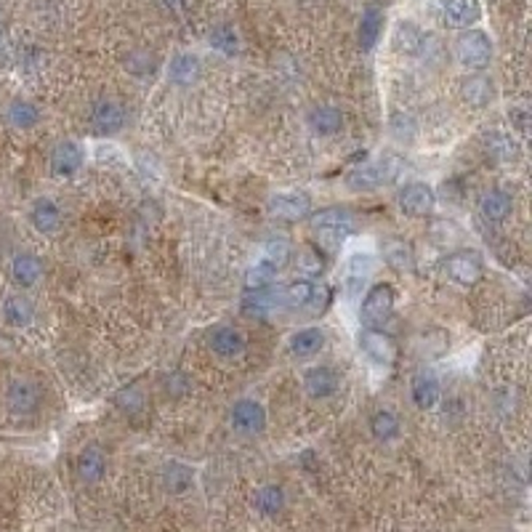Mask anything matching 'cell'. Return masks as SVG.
I'll return each mask as SVG.
<instances>
[{
	"label": "cell",
	"mask_w": 532,
	"mask_h": 532,
	"mask_svg": "<svg viewBox=\"0 0 532 532\" xmlns=\"http://www.w3.org/2000/svg\"><path fill=\"white\" fill-rule=\"evenodd\" d=\"M402 168H405L402 157L394 155V152H386V155H381L376 163L352 171V173L346 176V184H349L352 189H376V187H384V184H394V181L400 179Z\"/></svg>",
	"instance_id": "6da1fadb"
},
{
	"label": "cell",
	"mask_w": 532,
	"mask_h": 532,
	"mask_svg": "<svg viewBox=\"0 0 532 532\" xmlns=\"http://www.w3.org/2000/svg\"><path fill=\"white\" fill-rule=\"evenodd\" d=\"M453 51H456L458 64L466 69H485L493 61V40L485 29H474V27L464 29L456 37Z\"/></svg>",
	"instance_id": "7a4b0ae2"
},
{
	"label": "cell",
	"mask_w": 532,
	"mask_h": 532,
	"mask_svg": "<svg viewBox=\"0 0 532 532\" xmlns=\"http://www.w3.org/2000/svg\"><path fill=\"white\" fill-rule=\"evenodd\" d=\"M312 226L320 242L333 253L338 250L344 237L354 229V216L346 208H322L320 213L312 216Z\"/></svg>",
	"instance_id": "3957f363"
},
{
	"label": "cell",
	"mask_w": 532,
	"mask_h": 532,
	"mask_svg": "<svg viewBox=\"0 0 532 532\" xmlns=\"http://www.w3.org/2000/svg\"><path fill=\"white\" fill-rule=\"evenodd\" d=\"M362 320L368 328H384L392 314H394V288L381 282V285H373L362 301V309H360Z\"/></svg>",
	"instance_id": "277c9868"
},
{
	"label": "cell",
	"mask_w": 532,
	"mask_h": 532,
	"mask_svg": "<svg viewBox=\"0 0 532 532\" xmlns=\"http://www.w3.org/2000/svg\"><path fill=\"white\" fill-rule=\"evenodd\" d=\"M445 272L456 285H477L485 274V261L474 250H456L445 258Z\"/></svg>",
	"instance_id": "5b68a950"
},
{
	"label": "cell",
	"mask_w": 532,
	"mask_h": 532,
	"mask_svg": "<svg viewBox=\"0 0 532 532\" xmlns=\"http://www.w3.org/2000/svg\"><path fill=\"white\" fill-rule=\"evenodd\" d=\"M400 208L408 216H429L437 208V192L432 184L426 181H410L402 192H400Z\"/></svg>",
	"instance_id": "8992f818"
},
{
	"label": "cell",
	"mask_w": 532,
	"mask_h": 532,
	"mask_svg": "<svg viewBox=\"0 0 532 532\" xmlns=\"http://www.w3.org/2000/svg\"><path fill=\"white\" fill-rule=\"evenodd\" d=\"M229 421H232V429L237 434L253 437V434L264 432V426H266V410L256 400H240V402H234Z\"/></svg>",
	"instance_id": "52a82bcc"
},
{
	"label": "cell",
	"mask_w": 532,
	"mask_h": 532,
	"mask_svg": "<svg viewBox=\"0 0 532 532\" xmlns=\"http://www.w3.org/2000/svg\"><path fill=\"white\" fill-rule=\"evenodd\" d=\"M5 408L11 416H32L40 408V389L27 378L11 381L5 389Z\"/></svg>",
	"instance_id": "ba28073f"
},
{
	"label": "cell",
	"mask_w": 532,
	"mask_h": 532,
	"mask_svg": "<svg viewBox=\"0 0 532 532\" xmlns=\"http://www.w3.org/2000/svg\"><path fill=\"white\" fill-rule=\"evenodd\" d=\"M312 197L306 192H277L269 197V213L282 221H298L309 216Z\"/></svg>",
	"instance_id": "9c48e42d"
},
{
	"label": "cell",
	"mask_w": 532,
	"mask_h": 532,
	"mask_svg": "<svg viewBox=\"0 0 532 532\" xmlns=\"http://www.w3.org/2000/svg\"><path fill=\"white\" fill-rule=\"evenodd\" d=\"M280 298H282V306H293V309H314L312 314H320L317 309H322V301H320V288L301 277V280H293L290 285H285L280 290Z\"/></svg>",
	"instance_id": "30bf717a"
},
{
	"label": "cell",
	"mask_w": 532,
	"mask_h": 532,
	"mask_svg": "<svg viewBox=\"0 0 532 532\" xmlns=\"http://www.w3.org/2000/svg\"><path fill=\"white\" fill-rule=\"evenodd\" d=\"M360 349L362 354L376 362V365H392L397 349H394V341L381 330V328H368L360 333Z\"/></svg>",
	"instance_id": "8fae6325"
},
{
	"label": "cell",
	"mask_w": 532,
	"mask_h": 532,
	"mask_svg": "<svg viewBox=\"0 0 532 532\" xmlns=\"http://www.w3.org/2000/svg\"><path fill=\"white\" fill-rule=\"evenodd\" d=\"M91 123H93L96 133L112 136L125 125V109L115 99H99L91 109Z\"/></svg>",
	"instance_id": "7c38bea8"
},
{
	"label": "cell",
	"mask_w": 532,
	"mask_h": 532,
	"mask_svg": "<svg viewBox=\"0 0 532 532\" xmlns=\"http://www.w3.org/2000/svg\"><path fill=\"white\" fill-rule=\"evenodd\" d=\"M442 19L456 29H469L482 19L480 0H442Z\"/></svg>",
	"instance_id": "4fadbf2b"
},
{
	"label": "cell",
	"mask_w": 532,
	"mask_h": 532,
	"mask_svg": "<svg viewBox=\"0 0 532 532\" xmlns=\"http://www.w3.org/2000/svg\"><path fill=\"white\" fill-rule=\"evenodd\" d=\"M85 163V149L77 141H61L51 152V173L53 176H72Z\"/></svg>",
	"instance_id": "5bb4252c"
},
{
	"label": "cell",
	"mask_w": 532,
	"mask_h": 532,
	"mask_svg": "<svg viewBox=\"0 0 532 532\" xmlns=\"http://www.w3.org/2000/svg\"><path fill=\"white\" fill-rule=\"evenodd\" d=\"M304 389L309 397L314 400H328L338 392V373L328 365H320V368H309L304 373Z\"/></svg>",
	"instance_id": "9a60e30c"
},
{
	"label": "cell",
	"mask_w": 532,
	"mask_h": 532,
	"mask_svg": "<svg viewBox=\"0 0 532 532\" xmlns=\"http://www.w3.org/2000/svg\"><path fill=\"white\" fill-rule=\"evenodd\" d=\"M29 224L40 234H53L61 226V210L51 197H37L29 208Z\"/></svg>",
	"instance_id": "2e32d148"
},
{
	"label": "cell",
	"mask_w": 532,
	"mask_h": 532,
	"mask_svg": "<svg viewBox=\"0 0 532 532\" xmlns=\"http://www.w3.org/2000/svg\"><path fill=\"white\" fill-rule=\"evenodd\" d=\"M410 397H413L416 408H421V410H432V408L440 402V397H442L440 378H437L434 373H429V370L418 373V376L413 378V384H410Z\"/></svg>",
	"instance_id": "e0dca14e"
},
{
	"label": "cell",
	"mask_w": 532,
	"mask_h": 532,
	"mask_svg": "<svg viewBox=\"0 0 532 532\" xmlns=\"http://www.w3.org/2000/svg\"><path fill=\"white\" fill-rule=\"evenodd\" d=\"M75 472H77V480L85 482V485H96L104 480L107 474V458L99 448H85L80 456H77V464H75Z\"/></svg>",
	"instance_id": "ac0fdd59"
},
{
	"label": "cell",
	"mask_w": 532,
	"mask_h": 532,
	"mask_svg": "<svg viewBox=\"0 0 532 532\" xmlns=\"http://www.w3.org/2000/svg\"><path fill=\"white\" fill-rule=\"evenodd\" d=\"M200 72H202V64L195 53H176L168 64V80L181 88L197 83Z\"/></svg>",
	"instance_id": "d6986e66"
},
{
	"label": "cell",
	"mask_w": 532,
	"mask_h": 532,
	"mask_svg": "<svg viewBox=\"0 0 532 532\" xmlns=\"http://www.w3.org/2000/svg\"><path fill=\"white\" fill-rule=\"evenodd\" d=\"M160 480H163V488L168 493L181 496V493H189L195 488V469L181 464V461H171V464L163 466Z\"/></svg>",
	"instance_id": "ffe728a7"
},
{
	"label": "cell",
	"mask_w": 532,
	"mask_h": 532,
	"mask_svg": "<svg viewBox=\"0 0 532 532\" xmlns=\"http://www.w3.org/2000/svg\"><path fill=\"white\" fill-rule=\"evenodd\" d=\"M394 48L405 56H418L426 45V35L416 21H400L394 27V37H392Z\"/></svg>",
	"instance_id": "44dd1931"
},
{
	"label": "cell",
	"mask_w": 532,
	"mask_h": 532,
	"mask_svg": "<svg viewBox=\"0 0 532 532\" xmlns=\"http://www.w3.org/2000/svg\"><path fill=\"white\" fill-rule=\"evenodd\" d=\"M210 349H213V354H218L224 360H234L245 352V338L234 328H216L210 333Z\"/></svg>",
	"instance_id": "7402d4cb"
},
{
	"label": "cell",
	"mask_w": 532,
	"mask_h": 532,
	"mask_svg": "<svg viewBox=\"0 0 532 532\" xmlns=\"http://www.w3.org/2000/svg\"><path fill=\"white\" fill-rule=\"evenodd\" d=\"M11 277L19 288H32L43 277V261L32 253H19L11 261Z\"/></svg>",
	"instance_id": "603a6c76"
},
{
	"label": "cell",
	"mask_w": 532,
	"mask_h": 532,
	"mask_svg": "<svg viewBox=\"0 0 532 532\" xmlns=\"http://www.w3.org/2000/svg\"><path fill=\"white\" fill-rule=\"evenodd\" d=\"M32 317H35V306H32V301L27 296L13 293V296H8L3 301V320H5V325H11V328H27L32 322Z\"/></svg>",
	"instance_id": "cb8c5ba5"
},
{
	"label": "cell",
	"mask_w": 532,
	"mask_h": 532,
	"mask_svg": "<svg viewBox=\"0 0 532 532\" xmlns=\"http://www.w3.org/2000/svg\"><path fill=\"white\" fill-rule=\"evenodd\" d=\"M384 21H386L384 11L378 5H368L362 11V19H360V45H362V51H370L378 43V37L384 32Z\"/></svg>",
	"instance_id": "d4e9b609"
},
{
	"label": "cell",
	"mask_w": 532,
	"mask_h": 532,
	"mask_svg": "<svg viewBox=\"0 0 532 532\" xmlns=\"http://www.w3.org/2000/svg\"><path fill=\"white\" fill-rule=\"evenodd\" d=\"M5 120H8L11 128L27 131V128H35L40 123V109L27 99H13L5 107Z\"/></svg>",
	"instance_id": "484cf974"
},
{
	"label": "cell",
	"mask_w": 532,
	"mask_h": 532,
	"mask_svg": "<svg viewBox=\"0 0 532 532\" xmlns=\"http://www.w3.org/2000/svg\"><path fill=\"white\" fill-rule=\"evenodd\" d=\"M325 346V333L320 328H301L290 336V352L296 357H314Z\"/></svg>",
	"instance_id": "4316f807"
},
{
	"label": "cell",
	"mask_w": 532,
	"mask_h": 532,
	"mask_svg": "<svg viewBox=\"0 0 532 532\" xmlns=\"http://www.w3.org/2000/svg\"><path fill=\"white\" fill-rule=\"evenodd\" d=\"M309 125L320 136H333L344 128V115L336 107H314L309 112Z\"/></svg>",
	"instance_id": "83f0119b"
},
{
	"label": "cell",
	"mask_w": 532,
	"mask_h": 532,
	"mask_svg": "<svg viewBox=\"0 0 532 532\" xmlns=\"http://www.w3.org/2000/svg\"><path fill=\"white\" fill-rule=\"evenodd\" d=\"M373 272V258L365 253H354L349 261H346V290H349V296H354V293H360L362 290V285H365V280H368V274Z\"/></svg>",
	"instance_id": "f1b7e54d"
},
{
	"label": "cell",
	"mask_w": 532,
	"mask_h": 532,
	"mask_svg": "<svg viewBox=\"0 0 532 532\" xmlns=\"http://www.w3.org/2000/svg\"><path fill=\"white\" fill-rule=\"evenodd\" d=\"M253 506L261 517H277L285 509V490L280 485H264L258 488Z\"/></svg>",
	"instance_id": "f546056e"
},
{
	"label": "cell",
	"mask_w": 532,
	"mask_h": 532,
	"mask_svg": "<svg viewBox=\"0 0 532 532\" xmlns=\"http://www.w3.org/2000/svg\"><path fill=\"white\" fill-rule=\"evenodd\" d=\"M512 208H514V202L504 189H490L482 197V213L488 221H506L512 216Z\"/></svg>",
	"instance_id": "4dcf8cb0"
},
{
	"label": "cell",
	"mask_w": 532,
	"mask_h": 532,
	"mask_svg": "<svg viewBox=\"0 0 532 532\" xmlns=\"http://www.w3.org/2000/svg\"><path fill=\"white\" fill-rule=\"evenodd\" d=\"M400 432H402V426H400L397 413H392V410H378V413H373V418H370V434H373L378 442H392V440L400 437Z\"/></svg>",
	"instance_id": "1f68e13d"
},
{
	"label": "cell",
	"mask_w": 532,
	"mask_h": 532,
	"mask_svg": "<svg viewBox=\"0 0 532 532\" xmlns=\"http://www.w3.org/2000/svg\"><path fill=\"white\" fill-rule=\"evenodd\" d=\"M208 43H210L213 51H218V53H224V56H234V53L240 51V37H237V32H234L232 24H216V27L210 29Z\"/></svg>",
	"instance_id": "d6a6232c"
},
{
	"label": "cell",
	"mask_w": 532,
	"mask_h": 532,
	"mask_svg": "<svg viewBox=\"0 0 532 532\" xmlns=\"http://www.w3.org/2000/svg\"><path fill=\"white\" fill-rule=\"evenodd\" d=\"M274 280H277V266L269 264L266 258L256 261V264L245 272V288H248V290H266V288H272Z\"/></svg>",
	"instance_id": "836d02e7"
},
{
	"label": "cell",
	"mask_w": 532,
	"mask_h": 532,
	"mask_svg": "<svg viewBox=\"0 0 532 532\" xmlns=\"http://www.w3.org/2000/svg\"><path fill=\"white\" fill-rule=\"evenodd\" d=\"M464 99L466 104L472 107H485L493 101V83L485 77V75H477V77H469L464 83Z\"/></svg>",
	"instance_id": "e575fe53"
},
{
	"label": "cell",
	"mask_w": 532,
	"mask_h": 532,
	"mask_svg": "<svg viewBox=\"0 0 532 532\" xmlns=\"http://www.w3.org/2000/svg\"><path fill=\"white\" fill-rule=\"evenodd\" d=\"M488 152H490V157H496L498 163H512V160L520 157L517 141H514L509 133H501V131H496V133L488 136Z\"/></svg>",
	"instance_id": "d590c367"
},
{
	"label": "cell",
	"mask_w": 532,
	"mask_h": 532,
	"mask_svg": "<svg viewBox=\"0 0 532 532\" xmlns=\"http://www.w3.org/2000/svg\"><path fill=\"white\" fill-rule=\"evenodd\" d=\"M384 256H386V264H389L392 269H400V272L413 269V264H416V261H413L410 245H408V242H400V240L389 242L386 250H384Z\"/></svg>",
	"instance_id": "8d00e7d4"
},
{
	"label": "cell",
	"mask_w": 532,
	"mask_h": 532,
	"mask_svg": "<svg viewBox=\"0 0 532 532\" xmlns=\"http://www.w3.org/2000/svg\"><path fill=\"white\" fill-rule=\"evenodd\" d=\"M264 258H266L269 264H274L277 269L285 266L288 258H290V242H288L285 237H269V240L264 242Z\"/></svg>",
	"instance_id": "74e56055"
},
{
	"label": "cell",
	"mask_w": 532,
	"mask_h": 532,
	"mask_svg": "<svg viewBox=\"0 0 532 532\" xmlns=\"http://www.w3.org/2000/svg\"><path fill=\"white\" fill-rule=\"evenodd\" d=\"M115 405H117L125 416H136V413L144 408V394L139 392V386L120 389V392L115 394Z\"/></svg>",
	"instance_id": "f35d334b"
}]
</instances>
